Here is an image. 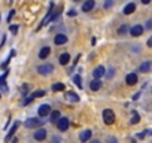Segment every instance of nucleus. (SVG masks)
I'll return each mask as SVG.
<instances>
[{"label": "nucleus", "mask_w": 152, "mask_h": 143, "mask_svg": "<svg viewBox=\"0 0 152 143\" xmlns=\"http://www.w3.org/2000/svg\"><path fill=\"white\" fill-rule=\"evenodd\" d=\"M5 42H6V34H3V39H2V46L5 45Z\"/></svg>", "instance_id": "nucleus-36"}, {"label": "nucleus", "mask_w": 152, "mask_h": 143, "mask_svg": "<svg viewBox=\"0 0 152 143\" xmlns=\"http://www.w3.org/2000/svg\"><path fill=\"white\" fill-rule=\"evenodd\" d=\"M127 30H128V26H125V24H124V26H122V27H121V28L118 30V33H119V34H124V33H125Z\"/></svg>", "instance_id": "nucleus-26"}, {"label": "nucleus", "mask_w": 152, "mask_h": 143, "mask_svg": "<svg viewBox=\"0 0 152 143\" xmlns=\"http://www.w3.org/2000/svg\"><path fill=\"white\" fill-rule=\"evenodd\" d=\"M61 118H60V110H52L51 115H49V121L51 122H58Z\"/></svg>", "instance_id": "nucleus-14"}, {"label": "nucleus", "mask_w": 152, "mask_h": 143, "mask_svg": "<svg viewBox=\"0 0 152 143\" xmlns=\"http://www.w3.org/2000/svg\"><path fill=\"white\" fill-rule=\"evenodd\" d=\"M9 30H11V31L15 34V33L18 31V27H17V26H11V27H9Z\"/></svg>", "instance_id": "nucleus-29"}, {"label": "nucleus", "mask_w": 152, "mask_h": 143, "mask_svg": "<svg viewBox=\"0 0 152 143\" xmlns=\"http://www.w3.org/2000/svg\"><path fill=\"white\" fill-rule=\"evenodd\" d=\"M134 11H136V5H134V3H128V5L124 8V14H125V15H131Z\"/></svg>", "instance_id": "nucleus-16"}, {"label": "nucleus", "mask_w": 152, "mask_h": 143, "mask_svg": "<svg viewBox=\"0 0 152 143\" xmlns=\"http://www.w3.org/2000/svg\"><path fill=\"white\" fill-rule=\"evenodd\" d=\"M91 143H100L99 140H91Z\"/></svg>", "instance_id": "nucleus-38"}, {"label": "nucleus", "mask_w": 152, "mask_h": 143, "mask_svg": "<svg viewBox=\"0 0 152 143\" xmlns=\"http://www.w3.org/2000/svg\"><path fill=\"white\" fill-rule=\"evenodd\" d=\"M52 91H64V84H61V82H57V84H54L52 85Z\"/></svg>", "instance_id": "nucleus-21"}, {"label": "nucleus", "mask_w": 152, "mask_h": 143, "mask_svg": "<svg viewBox=\"0 0 152 143\" xmlns=\"http://www.w3.org/2000/svg\"><path fill=\"white\" fill-rule=\"evenodd\" d=\"M21 91H23V94L26 96V94H27V91H28V87H27V85H24V87L21 88Z\"/></svg>", "instance_id": "nucleus-32"}, {"label": "nucleus", "mask_w": 152, "mask_h": 143, "mask_svg": "<svg viewBox=\"0 0 152 143\" xmlns=\"http://www.w3.org/2000/svg\"><path fill=\"white\" fill-rule=\"evenodd\" d=\"M37 72L40 75H49L54 72V66L52 64H42V66L37 67Z\"/></svg>", "instance_id": "nucleus-3"}, {"label": "nucleus", "mask_w": 152, "mask_h": 143, "mask_svg": "<svg viewBox=\"0 0 152 143\" xmlns=\"http://www.w3.org/2000/svg\"><path fill=\"white\" fill-rule=\"evenodd\" d=\"M103 121H104L106 125H112L115 122V113H113V110L104 109L103 110Z\"/></svg>", "instance_id": "nucleus-1"}, {"label": "nucleus", "mask_w": 152, "mask_h": 143, "mask_svg": "<svg viewBox=\"0 0 152 143\" xmlns=\"http://www.w3.org/2000/svg\"><path fill=\"white\" fill-rule=\"evenodd\" d=\"M34 96H36V98L37 97H43L45 96V91L43 90H37V91H34Z\"/></svg>", "instance_id": "nucleus-25"}, {"label": "nucleus", "mask_w": 152, "mask_h": 143, "mask_svg": "<svg viewBox=\"0 0 152 143\" xmlns=\"http://www.w3.org/2000/svg\"><path fill=\"white\" fill-rule=\"evenodd\" d=\"M43 124V121L42 119H36V118H28L26 122H24V125L27 127V128H36V127H39V125H42Z\"/></svg>", "instance_id": "nucleus-2"}, {"label": "nucleus", "mask_w": 152, "mask_h": 143, "mask_svg": "<svg viewBox=\"0 0 152 143\" xmlns=\"http://www.w3.org/2000/svg\"><path fill=\"white\" fill-rule=\"evenodd\" d=\"M34 139L39 140V142L45 140V139H46V130H45V128H39V130H36V133H34Z\"/></svg>", "instance_id": "nucleus-7"}, {"label": "nucleus", "mask_w": 152, "mask_h": 143, "mask_svg": "<svg viewBox=\"0 0 152 143\" xmlns=\"http://www.w3.org/2000/svg\"><path fill=\"white\" fill-rule=\"evenodd\" d=\"M103 75H104V67H103V66H97V67L94 69V72H93L94 79H99V78H102Z\"/></svg>", "instance_id": "nucleus-9"}, {"label": "nucleus", "mask_w": 152, "mask_h": 143, "mask_svg": "<svg viewBox=\"0 0 152 143\" xmlns=\"http://www.w3.org/2000/svg\"><path fill=\"white\" fill-rule=\"evenodd\" d=\"M51 106L49 104H42V106H39V110H37V113H39V116L40 118H45V116H48V115H51Z\"/></svg>", "instance_id": "nucleus-4"}, {"label": "nucleus", "mask_w": 152, "mask_h": 143, "mask_svg": "<svg viewBox=\"0 0 152 143\" xmlns=\"http://www.w3.org/2000/svg\"><path fill=\"white\" fill-rule=\"evenodd\" d=\"M146 134H148V133H146V131H143V133H139V134H137V137H139V139H145V137H146Z\"/></svg>", "instance_id": "nucleus-31"}, {"label": "nucleus", "mask_w": 152, "mask_h": 143, "mask_svg": "<svg viewBox=\"0 0 152 143\" xmlns=\"http://www.w3.org/2000/svg\"><path fill=\"white\" fill-rule=\"evenodd\" d=\"M146 45H148L149 48H152V36H151L149 39H148V42H146Z\"/></svg>", "instance_id": "nucleus-33"}, {"label": "nucleus", "mask_w": 152, "mask_h": 143, "mask_svg": "<svg viewBox=\"0 0 152 143\" xmlns=\"http://www.w3.org/2000/svg\"><path fill=\"white\" fill-rule=\"evenodd\" d=\"M140 122V116L136 110H133V116H131V124H139Z\"/></svg>", "instance_id": "nucleus-22"}, {"label": "nucleus", "mask_w": 152, "mask_h": 143, "mask_svg": "<svg viewBox=\"0 0 152 143\" xmlns=\"http://www.w3.org/2000/svg\"><path fill=\"white\" fill-rule=\"evenodd\" d=\"M73 2H81V0H73Z\"/></svg>", "instance_id": "nucleus-40"}, {"label": "nucleus", "mask_w": 152, "mask_h": 143, "mask_svg": "<svg viewBox=\"0 0 152 143\" xmlns=\"http://www.w3.org/2000/svg\"><path fill=\"white\" fill-rule=\"evenodd\" d=\"M100 87H102V82H100L99 79H94V81H91V84H90V88H91L93 91L100 90Z\"/></svg>", "instance_id": "nucleus-18"}, {"label": "nucleus", "mask_w": 152, "mask_h": 143, "mask_svg": "<svg viewBox=\"0 0 152 143\" xmlns=\"http://www.w3.org/2000/svg\"><path fill=\"white\" fill-rule=\"evenodd\" d=\"M58 60H60V64H67V63L70 61V55H69L67 52H64V54H61V55H60V58H58Z\"/></svg>", "instance_id": "nucleus-19"}, {"label": "nucleus", "mask_w": 152, "mask_h": 143, "mask_svg": "<svg viewBox=\"0 0 152 143\" xmlns=\"http://www.w3.org/2000/svg\"><path fill=\"white\" fill-rule=\"evenodd\" d=\"M34 98H36V96H34V93H31V94H28V97H27V98L24 100V106H27V104H30V103H31V101H33Z\"/></svg>", "instance_id": "nucleus-24"}, {"label": "nucleus", "mask_w": 152, "mask_h": 143, "mask_svg": "<svg viewBox=\"0 0 152 143\" xmlns=\"http://www.w3.org/2000/svg\"><path fill=\"white\" fill-rule=\"evenodd\" d=\"M79 139H81L82 142L90 140V139H91V130H85V131H82V133H81V136H79Z\"/></svg>", "instance_id": "nucleus-17"}, {"label": "nucleus", "mask_w": 152, "mask_h": 143, "mask_svg": "<svg viewBox=\"0 0 152 143\" xmlns=\"http://www.w3.org/2000/svg\"><path fill=\"white\" fill-rule=\"evenodd\" d=\"M69 125H70L69 118H61V119L58 121V130H60V131H67Z\"/></svg>", "instance_id": "nucleus-5"}, {"label": "nucleus", "mask_w": 152, "mask_h": 143, "mask_svg": "<svg viewBox=\"0 0 152 143\" xmlns=\"http://www.w3.org/2000/svg\"><path fill=\"white\" fill-rule=\"evenodd\" d=\"M73 82L76 84V87H78V88H82V81H81V76L79 75H75L73 76Z\"/></svg>", "instance_id": "nucleus-23"}, {"label": "nucleus", "mask_w": 152, "mask_h": 143, "mask_svg": "<svg viewBox=\"0 0 152 143\" xmlns=\"http://www.w3.org/2000/svg\"><path fill=\"white\" fill-rule=\"evenodd\" d=\"M67 15H69V17H76V11H75V9H70V11L67 12Z\"/></svg>", "instance_id": "nucleus-28"}, {"label": "nucleus", "mask_w": 152, "mask_h": 143, "mask_svg": "<svg viewBox=\"0 0 152 143\" xmlns=\"http://www.w3.org/2000/svg\"><path fill=\"white\" fill-rule=\"evenodd\" d=\"M113 5V0H106V2H104V8L107 9V8H110Z\"/></svg>", "instance_id": "nucleus-27"}, {"label": "nucleus", "mask_w": 152, "mask_h": 143, "mask_svg": "<svg viewBox=\"0 0 152 143\" xmlns=\"http://www.w3.org/2000/svg\"><path fill=\"white\" fill-rule=\"evenodd\" d=\"M66 98L70 100V101H75V103H78V101H79V96L76 94V93H72V91L66 94Z\"/></svg>", "instance_id": "nucleus-15"}, {"label": "nucleus", "mask_w": 152, "mask_h": 143, "mask_svg": "<svg viewBox=\"0 0 152 143\" xmlns=\"http://www.w3.org/2000/svg\"><path fill=\"white\" fill-rule=\"evenodd\" d=\"M94 6H96V2H94V0H85L84 5H82V11H84V12H90Z\"/></svg>", "instance_id": "nucleus-8"}, {"label": "nucleus", "mask_w": 152, "mask_h": 143, "mask_svg": "<svg viewBox=\"0 0 152 143\" xmlns=\"http://www.w3.org/2000/svg\"><path fill=\"white\" fill-rule=\"evenodd\" d=\"M54 42H55V45H64V43L67 42V36H64V34H57V36L54 37Z\"/></svg>", "instance_id": "nucleus-12"}, {"label": "nucleus", "mask_w": 152, "mask_h": 143, "mask_svg": "<svg viewBox=\"0 0 152 143\" xmlns=\"http://www.w3.org/2000/svg\"><path fill=\"white\" fill-rule=\"evenodd\" d=\"M14 15H15V11H14V9H12V11H11V12H9V17H8V23H9V21H11V20H12V17H14Z\"/></svg>", "instance_id": "nucleus-30"}, {"label": "nucleus", "mask_w": 152, "mask_h": 143, "mask_svg": "<svg viewBox=\"0 0 152 143\" xmlns=\"http://www.w3.org/2000/svg\"><path fill=\"white\" fill-rule=\"evenodd\" d=\"M18 127H20V122H18V121H17V122H14V125H12V128L9 130V133H8V136L5 137V142H9V140L12 139V136L15 134V131H17V128H18Z\"/></svg>", "instance_id": "nucleus-11"}, {"label": "nucleus", "mask_w": 152, "mask_h": 143, "mask_svg": "<svg viewBox=\"0 0 152 143\" xmlns=\"http://www.w3.org/2000/svg\"><path fill=\"white\" fill-rule=\"evenodd\" d=\"M142 33H143V26H140V24H136V26H133L130 28V34L131 36H140Z\"/></svg>", "instance_id": "nucleus-6"}, {"label": "nucleus", "mask_w": 152, "mask_h": 143, "mask_svg": "<svg viewBox=\"0 0 152 143\" xmlns=\"http://www.w3.org/2000/svg\"><path fill=\"white\" fill-rule=\"evenodd\" d=\"M12 143H18V140H17V139H14V140H12Z\"/></svg>", "instance_id": "nucleus-39"}, {"label": "nucleus", "mask_w": 152, "mask_h": 143, "mask_svg": "<svg viewBox=\"0 0 152 143\" xmlns=\"http://www.w3.org/2000/svg\"><path fill=\"white\" fill-rule=\"evenodd\" d=\"M109 143H116V139H115V137H110V139H109Z\"/></svg>", "instance_id": "nucleus-35"}, {"label": "nucleus", "mask_w": 152, "mask_h": 143, "mask_svg": "<svg viewBox=\"0 0 152 143\" xmlns=\"http://www.w3.org/2000/svg\"><path fill=\"white\" fill-rule=\"evenodd\" d=\"M149 70H151V63H149V61H145V63L140 66V72H142V73H148Z\"/></svg>", "instance_id": "nucleus-20"}, {"label": "nucleus", "mask_w": 152, "mask_h": 143, "mask_svg": "<svg viewBox=\"0 0 152 143\" xmlns=\"http://www.w3.org/2000/svg\"><path fill=\"white\" fill-rule=\"evenodd\" d=\"M52 142H54V143H58L60 140H58V137H54V139H52Z\"/></svg>", "instance_id": "nucleus-37"}, {"label": "nucleus", "mask_w": 152, "mask_h": 143, "mask_svg": "<svg viewBox=\"0 0 152 143\" xmlns=\"http://www.w3.org/2000/svg\"><path fill=\"white\" fill-rule=\"evenodd\" d=\"M49 54H51V48H49V46H43V48L40 49V52H39V58L45 60Z\"/></svg>", "instance_id": "nucleus-13"}, {"label": "nucleus", "mask_w": 152, "mask_h": 143, "mask_svg": "<svg viewBox=\"0 0 152 143\" xmlns=\"http://www.w3.org/2000/svg\"><path fill=\"white\" fill-rule=\"evenodd\" d=\"M151 2H152V0H142V3H143V5H149Z\"/></svg>", "instance_id": "nucleus-34"}, {"label": "nucleus", "mask_w": 152, "mask_h": 143, "mask_svg": "<svg viewBox=\"0 0 152 143\" xmlns=\"http://www.w3.org/2000/svg\"><path fill=\"white\" fill-rule=\"evenodd\" d=\"M125 84H128V85L137 84V75H136V73H128V75L125 76Z\"/></svg>", "instance_id": "nucleus-10"}]
</instances>
